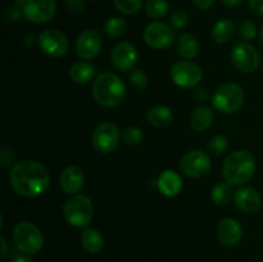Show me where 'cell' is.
<instances>
[{"label": "cell", "mask_w": 263, "mask_h": 262, "mask_svg": "<svg viewBox=\"0 0 263 262\" xmlns=\"http://www.w3.org/2000/svg\"><path fill=\"white\" fill-rule=\"evenodd\" d=\"M9 181L18 195L35 198L48 190L50 185V174L40 162L25 159L13 166Z\"/></svg>", "instance_id": "1"}, {"label": "cell", "mask_w": 263, "mask_h": 262, "mask_svg": "<svg viewBox=\"0 0 263 262\" xmlns=\"http://www.w3.org/2000/svg\"><path fill=\"white\" fill-rule=\"evenodd\" d=\"M257 169L256 158L247 151H236L229 154L222 164V175L226 182L240 186L253 177Z\"/></svg>", "instance_id": "2"}, {"label": "cell", "mask_w": 263, "mask_h": 262, "mask_svg": "<svg viewBox=\"0 0 263 262\" xmlns=\"http://www.w3.org/2000/svg\"><path fill=\"white\" fill-rule=\"evenodd\" d=\"M92 97L95 102L102 107H116L121 104L126 97L125 82L113 72H103L94 80Z\"/></svg>", "instance_id": "3"}, {"label": "cell", "mask_w": 263, "mask_h": 262, "mask_svg": "<svg viewBox=\"0 0 263 262\" xmlns=\"http://www.w3.org/2000/svg\"><path fill=\"white\" fill-rule=\"evenodd\" d=\"M94 205L91 199L84 194H74L63 207L64 220L73 228H85L91 222Z\"/></svg>", "instance_id": "4"}, {"label": "cell", "mask_w": 263, "mask_h": 262, "mask_svg": "<svg viewBox=\"0 0 263 262\" xmlns=\"http://www.w3.org/2000/svg\"><path fill=\"white\" fill-rule=\"evenodd\" d=\"M13 241L25 254H36L43 248L44 235L35 223L21 221L13 229Z\"/></svg>", "instance_id": "5"}, {"label": "cell", "mask_w": 263, "mask_h": 262, "mask_svg": "<svg viewBox=\"0 0 263 262\" xmlns=\"http://www.w3.org/2000/svg\"><path fill=\"white\" fill-rule=\"evenodd\" d=\"M244 98L246 94L243 87L234 82H226L218 86L215 91L212 97V104L218 112L230 115L240 109L244 103Z\"/></svg>", "instance_id": "6"}, {"label": "cell", "mask_w": 263, "mask_h": 262, "mask_svg": "<svg viewBox=\"0 0 263 262\" xmlns=\"http://www.w3.org/2000/svg\"><path fill=\"white\" fill-rule=\"evenodd\" d=\"M172 82L184 89H193L203 79V71L198 64L190 61H179L170 71Z\"/></svg>", "instance_id": "7"}, {"label": "cell", "mask_w": 263, "mask_h": 262, "mask_svg": "<svg viewBox=\"0 0 263 262\" xmlns=\"http://www.w3.org/2000/svg\"><path fill=\"white\" fill-rule=\"evenodd\" d=\"M21 9L28 22L40 25L53 20L57 13V3L55 0H23Z\"/></svg>", "instance_id": "8"}, {"label": "cell", "mask_w": 263, "mask_h": 262, "mask_svg": "<svg viewBox=\"0 0 263 262\" xmlns=\"http://www.w3.org/2000/svg\"><path fill=\"white\" fill-rule=\"evenodd\" d=\"M121 131L115 123L102 122L95 127L91 136V143L95 151L102 154H108L117 148L121 139Z\"/></svg>", "instance_id": "9"}, {"label": "cell", "mask_w": 263, "mask_h": 262, "mask_svg": "<svg viewBox=\"0 0 263 262\" xmlns=\"http://www.w3.org/2000/svg\"><path fill=\"white\" fill-rule=\"evenodd\" d=\"M144 41L156 50H163L175 43V30L172 26L157 21L149 23L144 30Z\"/></svg>", "instance_id": "10"}, {"label": "cell", "mask_w": 263, "mask_h": 262, "mask_svg": "<svg viewBox=\"0 0 263 262\" xmlns=\"http://www.w3.org/2000/svg\"><path fill=\"white\" fill-rule=\"evenodd\" d=\"M211 166H212V162H211L210 156L200 149L187 152L180 161V169L182 174L193 179L205 176L211 171Z\"/></svg>", "instance_id": "11"}, {"label": "cell", "mask_w": 263, "mask_h": 262, "mask_svg": "<svg viewBox=\"0 0 263 262\" xmlns=\"http://www.w3.org/2000/svg\"><path fill=\"white\" fill-rule=\"evenodd\" d=\"M230 58L234 67L244 73H252V72L257 71L259 67V62H261L257 49L246 41L238 43L234 46Z\"/></svg>", "instance_id": "12"}, {"label": "cell", "mask_w": 263, "mask_h": 262, "mask_svg": "<svg viewBox=\"0 0 263 262\" xmlns=\"http://www.w3.org/2000/svg\"><path fill=\"white\" fill-rule=\"evenodd\" d=\"M37 44L41 50L51 58H61L68 51L69 43L67 36L55 28L44 30L39 35Z\"/></svg>", "instance_id": "13"}, {"label": "cell", "mask_w": 263, "mask_h": 262, "mask_svg": "<svg viewBox=\"0 0 263 262\" xmlns=\"http://www.w3.org/2000/svg\"><path fill=\"white\" fill-rule=\"evenodd\" d=\"M110 59H112V63L116 68L127 72L135 68L139 54L133 44L127 43V41H121L113 46Z\"/></svg>", "instance_id": "14"}, {"label": "cell", "mask_w": 263, "mask_h": 262, "mask_svg": "<svg viewBox=\"0 0 263 262\" xmlns=\"http://www.w3.org/2000/svg\"><path fill=\"white\" fill-rule=\"evenodd\" d=\"M102 36L95 30H85L79 35L76 40L77 55L85 61L95 58L102 49Z\"/></svg>", "instance_id": "15"}, {"label": "cell", "mask_w": 263, "mask_h": 262, "mask_svg": "<svg viewBox=\"0 0 263 262\" xmlns=\"http://www.w3.org/2000/svg\"><path fill=\"white\" fill-rule=\"evenodd\" d=\"M217 238L225 247H235L243 236V229L240 223L234 218H223L217 225Z\"/></svg>", "instance_id": "16"}, {"label": "cell", "mask_w": 263, "mask_h": 262, "mask_svg": "<svg viewBox=\"0 0 263 262\" xmlns=\"http://www.w3.org/2000/svg\"><path fill=\"white\" fill-rule=\"evenodd\" d=\"M59 185L66 194L74 195L84 188L85 174L79 166H68L59 176Z\"/></svg>", "instance_id": "17"}, {"label": "cell", "mask_w": 263, "mask_h": 262, "mask_svg": "<svg viewBox=\"0 0 263 262\" xmlns=\"http://www.w3.org/2000/svg\"><path fill=\"white\" fill-rule=\"evenodd\" d=\"M234 203L243 212L254 213L261 208L262 198L254 188L244 186L235 193Z\"/></svg>", "instance_id": "18"}, {"label": "cell", "mask_w": 263, "mask_h": 262, "mask_svg": "<svg viewBox=\"0 0 263 262\" xmlns=\"http://www.w3.org/2000/svg\"><path fill=\"white\" fill-rule=\"evenodd\" d=\"M157 186H158L159 192L166 197H176L182 189V180L179 176V174H176L172 170H164L159 175Z\"/></svg>", "instance_id": "19"}, {"label": "cell", "mask_w": 263, "mask_h": 262, "mask_svg": "<svg viewBox=\"0 0 263 262\" xmlns=\"http://www.w3.org/2000/svg\"><path fill=\"white\" fill-rule=\"evenodd\" d=\"M176 51L184 61L194 59L199 53V41L192 33H182L176 41Z\"/></svg>", "instance_id": "20"}, {"label": "cell", "mask_w": 263, "mask_h": 262, "mask_svg": "<svg viewBox=\"0 0 263 262\" xmlns=\"http://www.w3.org/2000/svg\"><path fill=\"white\" fill-rule=\"evenodd\" d=\"M213 120H215V115L213 110L210 107L205 105H200L193 109L192 115H190V126L194 128L195 131H202L208 130L212 126Z\"/></svg>", "instance_id": "21"}, {"label": "cell", "mask_w": 263, "mask_h": 262, "mask_svg": "<svg viewBox=\"0 0 263 262\" xmlns=\"http://www.w3.org/2000/svg\"><path fill=\"white\" fill-rule=\"evenodd\" d=\"M97 68L90 62H77V63L72 64L69 68V77L76 84H87L91 80L97 79Z\"/></svg>", "instance_id": "22"}, {"label": "cell", "mask_w": 263, "mask_h": 262, "mask_svg": "<svg viewBox=\"0 0 263 262\" xmlns=\"http://www.w3.org/2000/svg\"><path fill=\"white\" fill-rule=\"evenodd\" d=\"M146 120L153 127L162 128L168 126L174 120V113L166 105H154L146 113Z\"/></svg>", "instance_id": "23"}, {"label": "cell", "mask_w": 263, "mask_h": 262, "mask_svg": "<svg viewBox=\"0 0 263 262\" xmlns=\"http://www.w3.org/2000/svg\"><path fill=\"white\" fill-rule=\"evenodd\" d=\"M235 25L230 20H220L213 25L212 27V39L218 44H226L233 40L235 36Z\"/></svg>", "instance_id": "24"}, {"label": "cell", "mask_w": 263, "mask_h": 262, "mask_svg": "<svg viewBox=\"0 0 263 262\" xmlns=\"http://www.w3.org/2000/svg\"><path fill=\"white\" fill-rule=\"evenodd\" d=\"M81 244L89 253H98L104 247V238L97 229L87 228L82 231Z\"/></svg>", "instance_id": "25"}, {"label": "cell", "mask_w": 263, "mask_h": 262, "mask_svg": "<svg viewBox=\"0 0 263 262\" xmlns=\"http://www.w3.org/2000/svg\"><path fill=\"white\" fill-rule=\"evenodd\" d=\"M234 192L233 185L229 182H218L212 188V193H211V198H212L213 203L217 205H226L230 203L233 199Z\"/></svg>", "instance_id": "26"}, {"label": "cell", "mask_w": 263, "mask_h": 262, "mask_svg": "<svg viewBox=\"0 0 263 262\" xmlns=\"http://www.w3.org/2000/svg\"><path fill=\"white\" fill-rule=\"evenodd\" d=\"M170 5L166 0H148L145 3L146 14L154 20H161L168 13Z\"/></svg>", "instance_id": "27"}, {"label": "cell", "mask_w": 263, "mask_h": 262, "mask_svg": "<svg viewBox=\"0 0 263 262\" xmlns=\"http://www.w3.org/2000/svg\"><path fill=\"white\" fill-rule=\"evenodd\" d=\"M126 27V21L121 17H112L105 22L104 25V32L105 35L109 38H120L125 33Z\"/></svg>", "instance_id": "28"}, {"label": "cell", "mask_w": 263, "mask_h": 262, "mask_svg": "<svg viewBox=\"0 0 263 262\" xmlns=\"http://www.w3.org/2000/svg\"><path fill=\"white\" fill-rule=\"evenodd\" d=\"M143 131L138 126H127L126 128H123L122 134H121V139L123 140V143L130 146L139 145L143 141Z\"/></svg>", "instance_id": "29"}, {"label": "cell", "mask_w": 263, "mask_h": 262, "mask_svg": "<svg viewBox=\"0 0 263 262\" xmlns=\"http://www.w3.org/2000/svg\"><path fill=\"white\" fill-rule=\"evenodd\" d=\"M208 151L211 152L215 156H221L222 153H225L229 148V140L226 136L223 135H213L210 139L207 145Z\"/></svg>", "instance_id": "30"}, {"label": "cell", "mask_w": 263, "mask_h": 262, "mask_svg": "<svg viewBox=\"0 0 263 262\" xmlns=\"http://www.w3.org/2000/svg\"><path fill=\"white\" fill-rule=\"evenodd\" d=\"M113 4L123 14H134L141 9L143 0H113Z\"/></svg>", "instance_id": "31"}, {"label": "cell", "mask_w": 263, "mask_h": 262, "mask_svg": "<svg viewBox=\"0 0 263 262\" xmlns=\"http://www.w3.org/2000/svg\"><path fill=\"white\" fill-rule=\"evenodd\" d=\"M130 82L136 90L143 91V90H145L148 87L149 79L145 72L141 71V69H133V72L130 74Z\"/></svg>", "instance_id": "32"}, {"label": "cell", "mask_w": 263, "mask_h": 262, "mask_svg": "<svg viewBox=\"0 0 263 262\" xmlns=\"http://www.w3.org/2000/svg\"><path fill=\"white\" fill-rule=\"evenodd\" d=\"M239 35L243 40L249 41L253 40L257 35V26L253 21L251 20H246L240 23L239 26Z\"/></svg>", "instance_id": "33"}, {"label": "cell", "mask_w": 263, "mask_h": 262, "mask_svg": "<svg viewBox=\"0 0 263 262\" xmlns=\"http://www.w3.org/2000/svg\"><path fill=\"white\" fill-rule=\"evenodd\" d=\"M170 22H171V26L174 27V30H182L189 23V15H187V13L185 10H175L171 14Z\"/></svg>", "instance_id": "34"}, {"label": "cell", "mask_w": 263, "mask_h": 262, "mask_svg": "<svg viewBox=\"0 0 263 262\" xmlns=\"http://www.w3.org/2000/svg\"><path fill=\"white\" fill-rule=\"evenodd\" d=\"M192 97L193 99L197 100V102L199 103L207 102V100L210 99V91H208V89H205V87H197L195 90H193Z\"/></svg>", "instance_id": "35"}, {"label": "cell", "mask_w": 263, "mask_h": 262, "mask_svg": "<svg viewBox=\"0 0 263 262\" xmlns=\"http://www.w3.org/2000/svg\"><path fill=\"white\" fill-rule=\"evenodd\" d=\"M67 5H68L69 12L73 14H80L85 9L84 0H67Z\"/></svg>", "instance_id": "36"}, {"label": "cell", "mask_w": 263, "mask_h": 262, "mask_svg": "<svg viewBox=\"0 0 263 262\" xmlns=\"http://www.w3.org/2000/svg\"><path fill=\"white\" fill-rule=\"evenodd\" d=\"M249 9L253 14L263 17V0H249Z\"/></svg>", "instance_id": "37"}, {"label": "cell", "mask_w": 263, "mask_h": 262, "mask_svg": "<svg viewBox=\"0 0 263 262\" xmlns=\"http://www.w3.org/2000/svg\"><path fill=\"white\" fill-rule=\"evenodd\" d=\"M195 7L200 10H207L215 4V0H193Z\"/></svg>", "instance_id": "38"}, {"label": "cell", "mask_w": 263, "mask_h": 262, "mask_svg": "<svg viewBox=\"0 0 263 262\" xmlns=\"http://www.w3.org/2000/svg\"><path fill=\"white\" fill-rule=\"evenodd\" d=\"M222 4L228 8H235L243 3V0H221Z\"/></svg>", "instance_id": "39"}, {"label": "cell", "mask_w": 263, "mask_h": 262, "mask_svg": "<svg viewBox=\"0 0 263 262\" xmlns=\"http://www.w3.org/2000/svg\"><path fill=\"white\" fill-rule=\"evenodd\" d=\"M10 262H33V261L30 258V257L26 256V254H20V256H15Z\"/></svg>", "instance_id": "40"}, {"label": "cell", "mask_w": 263, "mask_h": 262, "mask_svg": "<svg viewBox=\"0 0 263 262\" xmlns=\"http://www.w3.org/2000/svg\"><path fill=\"white\" fill-rule=\"evenodd\" d=\"M0 241H2V254H0V257L4 258L5 254H7V240H5L4 236H2V238H0Z\"/></svg>", "instance_id": "41"}, {"label": "cell", "mask_w": 263, "mask_h": 262, "mask_svg": "<svg viewBox=\"0 0 263 262\" xmlns=\"http://www.w3.org/2000/svg\"><path fill=\"white\" fill-rule=\"evenodd\" d=\"M258 35H259V40H261V43L263 44V23H262V26H261V27H259Z\"/></svg>", "instance_id": "42"}, {"label": "cell", "mask_w": 263, "mask_h": 262, "mask_svg": "<svg viewBox=\"0 0 263 262\" xmlns=\"http://www.w3.org/2000/svg\"><path fill=\"white\" fill-rule=\"evenodd\" d=\"M262 72H263V66H262Z\"/></svg>", "instance_id": "43"}]
</instances>
